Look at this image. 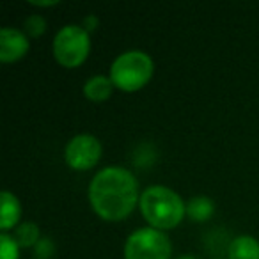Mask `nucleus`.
Here are the masks:
<instances>
[{"label":"nucleus","instance_id":"f257e3e1","mask_svg":"<svg viewBox=\"0 0 259 259\" xmlns=\"http://www.w3.org/2000/svg\"><path fill=\"white\" fill-rule=\"evenodd\" d=\"M91 204L105 220H121L134 211L139 188L134 174L122 167H107L94 176L89 188Z\"/></svg>","mask_w":259,"mask_h":259},{"label":"nucleus","instance_id":"f03ea898","mask_svg":"<svg viewBox=\"0 0 259 259\" xmlns=\"http://www.w3.org/2000/svg\"><path fill=\"white\" fill-rule=\"evenodd\" d=\"M141 211L156 229H172L185 215L183 201L165 187H149L141 197Z\"/></svg>","mask_w":259,"mask_h":259},{"label":"nucleus","instance_id":"7ed1b4c3","mask_svg":"<svg viewBox=\"0 0 259 259\" xmlns=\"http://www.w3.org/2000/svg\"><path fill=\"white\" fill-rule=\"evenodd\" d=\"M153 75V61L144 52H126L119 55L110 68V80L122 91H137L149 82Z\"/></svg>","mask_w":259,"mask_h":259},{"label":"nucleus","instance_id":"20e7f679","mask_svg":"<svg viewBox=\"0 0 259 259\" xmlns=\"http://www.w3.org/2000/svg\"><path fill=\"white\" fill-rule=\"evenodd\" d=\"M89 34L78 25H66L54 39V55L62 66L75 68L87 59L89 54Z\"/></svg>","mask_w":259,"mask_h":259},{"label":"nucleus","instance_id":"39448f33","mask_svg":"<svg viewBox=\"0 0 259 259\" xmlns=\"http://www.w3.org/2000/svg\"><path fill=\"white\" fill-rule=\"evenodd\" d=\"M170 241L158 229H139L126 240L124 259H169Z\"/></svg>","mask_w":259,"mask_h":259},{"label":"nucleus","instance_id":"423d86ee","mask_svg":"<svg viewBox=\"0 0 259 259\" xmlns=\"http://www.w3.org/2000/svg\"><path fill=\"white\" fill-rule=\"evenodd\" d=\"M101 156V144L93 135H78L66 146V162L71 169L85 170L98 163Z\"/></svg>","mask_w":259,"mask_h":259},{"label":"nucleus","instance_id":"0eeeda50","mask_svg":"<svg viewBox=\"0 0 259 259\" xmlns=\"http://www.w3.org/2000/svg\"><path fill=\"white\" fill-rule=\"evenodd\" d=\"M27 50H29V41L25 34L9 27L0 30V61L2 62L18 61L27 54Z\"/></svg>","mask_w":259,"mask_h":259},{"label":"nucleus","instance_id":"6e6552de","mask_svg":"<svg viewBox=\"0 0 259 259\" xmlns=\"http://www.w3.org/2000/svg\"><path fill=\"white\" fill-rule=\"evenodd\" d=\"M231 259H259V243L252 236H240L229 243Z\"/></svg>","mask_w":259,"mask_h":259},{"label":"nucleus","instance_id":"1a4fd4ad","mask_svg":"<svg viewBox=\"0 0 259 259\" xmlns=\"http://www.w3.org/2000/svg\"><path fill=\"white\" fill-rule=\"evenodd\" d=\"M20 219V204L18 199L9 192H2V220H0V227L2 231H8L15 227V224Z\"/></svg>","mask_w":259,"mask_h":259},{"label":"nucleus","instance_id":"9d476101","mask_svg":"<svg viewBox=\"0 0 259 259\" xmlns=\"http://www.w3.org/2000/svg\"><path fill=\"white\" fill-rule=\"evenodd\" d=\"M112 82L110 78H105V76H93L89 82L83 87V94L89 98L91 101H105L112 93Z\"/></svg>","mask_w":259,"mask_h":259},{"label":"nucleus","instance_id":"9b49d317","mask_svg":"<svg viewBox=\"0 0 259 259\" xmlns=\"http://www.w3.org/2000/svg\"><path fill=\"white\" fill-rule=\"evenodd\" d=\"M213 209H215L213 202L209 201L208 197H202V195L201 197H194L187 206L188 217H190L192 220H195V222H204V220H208L209 217H211Z\"/></svg>","mask_w":259,"mask_h":259},{"label":"nucleus","instance_id":"f8f14e48","mask_svg":"<svg viewBox=\"0 0 259 259\" xmlns=\"http://www.w3.org/2000/svg\"><path fill=\"white\" fill-rule=\"evenodd\" d=\"M37 238H39V229L34 222L22 224L15 231V241L18 243V247H30L37 243Z\"/></svg>","mask_w":259,"mask_h":259},{"label":"nucleus","instance_id":"ddd939ff","mask_svg":"<svg viewBox=\"0 0 259 259\" xmlns=\"http://www.w3.org/2000/svg\"><path fill=\"white\" fill-rule=\"evenodd\" d=\"M0 259H18V243L9 234H0Z\"/></svg>","mask_w":259,"mask_h":259},{"label":"nucleus","instance_id":"4468645a","mask_svg":"<svg viewBox=\"0 0 259 259\" xmlns=\"http://www.w3.org/2000/svg\"><path fill=\"white\" fill-rule=\"evenodd\" d=\"M45 27H47V22L37 15H34V16H30V18L25 20V29L32 37L41 36V34L45 32Z\"/></svg>","mask_w":259,"mask_h":259},{"label":"nucleus","instance_id":"2eb2a0df","mask_svg":"<svg viewBox=\"0 0 259 259\" xmlns=\"http://www.w3.org/2000/svg\"><path fill=\"white\" fill-rule=\"evenodd\" d=\"M54 254V243L48 238H43L36 243V255L37 259H48Z\"/></svg>","mask_w":259,"mask_h":259},{"label":"nucleus","instance_id":"dca6fc26","mask_svg":"<svg viewBox=\"0 0 259 259\" xmlns=\"http://www.w3.org/2000/svg\"><path fill=\"white\" fill-rule=\"evenodd\" d=\"M96 16H89V18L85 20V29H89V30H93L94 29V25H96Z\"/></svg>","mask_w":259,"mask_h":259},{"label":"nucleus","instance_id":"f3484780","mask_svg":"<svg viewBox=\"0 0 259 259\" xmlns=\"http://www.w3.org/2000/svg\"><path fill=\"white\" fill-rule=\"evenodd\" d=\"M34 6H54L55 2H32Z\"/></svg>","mask_w":259,"mask_h":259},{"label":"nucleus","instance_id":"a211bd4d","mask_svg":"<svg viewBox=\"0 0 259 259\" xmlns=\"http://www.w3.org/2000/svg\"><path fill=\"white\" fill-rule=\"evenodd\" d=\"M180 259H195V257H192V255H183V257H180Z\"/></svg>","mask_w":259,"mask_h":259}]
</instances>
